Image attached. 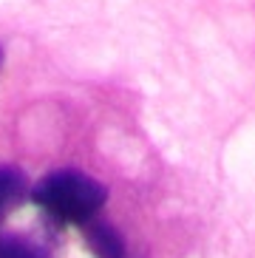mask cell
Masks as SVG:
<instances>
[{"label":"cell","mask_w":255,"mask_h":258,"mask_svg":"<svg viewBox=\"0 0 255 258\" xmlns=\"http://www.w3.org/2000/svg\"><path fill=\"white\" fill-rule=\"evenodd\" d=\"M105 196H108L105 187L97 179L77 173V170L51 173L34 187V202L43 210H48L51 216H57L62 221H77V224H85L105 205Z\"/></svg>","instance_id":"1"},{"label":"cell","mask_w":255,"mask_h":258,"mask_svg":"<svg viewBox=\"0 0 255 258\" xmlns=\"http://www.w3.org/2000/svg\"><path fill=\"white\" fill-rule=\"evenodd\" d=\"M91 247L99 258H125V247H122L119 235L111 227L99 224L97 230H91Z\"/></svg>","instance_id":"2"},{"label":"cell","mask_w":255,"mask_h":258,"mask_svg":"<svg viewBox=\"0 0 255 258\" xmlns=\"http://www.w3.org/2000/svg\"><path fill=\"white\" fill-rule=\"evenodd\" d=\"M23 190V176L17 170H0V210H6L9 202H15Z\"/></svg>","instance_id":"3"},{"label":"cell","mask_w":255,"mask_h":258,"mask_svg":"<svg viewBox=\"0 0 255 258\" xmlns=\"http://www.w3.org/2000/svg\"><path fill=\"white\" fill-rule=\"evenodd\" d=\"M0 258H40L29 244L17 238H0Z\"/></svg>","instance_id":"4"},{"label":"cell","mask_w":255,"mask_h":258,"mask_svg":"<svg viewBox=\"0 0 255 258\" xmlns=\"http://www.w3.org/2000/svg\"><path fill=\"white\" fill-rule=\"evenodd\" d=\"M0 62H3V51H0Z\"/></svg>","instance_id":"5"}]
</instances>
